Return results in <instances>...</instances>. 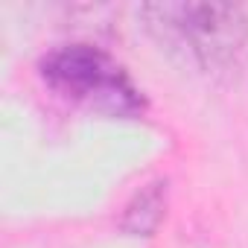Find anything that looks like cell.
I'll use <instances>...</instances> for the list:
<instances>
[{
	"mask_svg": "<svg viewBox=\"0 0 248 248\" xmlns=\"http://www.w3.org/2000/svg\"><path fill=\"white\" fill-rule=\"evenodd\" d=\"M143 27L204 73L239 79L248 76V3H199L164 0L138 9Z\"/></svg>",
	"mask_w": 248,
	"mask_h": 248,
	"instance_id": "cell-1",
	"label": "cell"
},
{
	"mask_svg": "<svg viewBox=\"0 0 248 248\" xmlns=\"http://www.w3.org/2000/svg\"><path fill=\"white\" fill-rule=\"evenodd\" d=\"M38 76L62 99L105 117L138 120L146 114V96L111 53L73 41L47 50L38 59Z\"/></svg>",
	"mask_w": 248,
	"mask_h": 248,
	"instance_id": "cell-2",
	"label": "cell"
},
{
	"mask_svg": "<svg viewBox=\"0 0 248 248\" xmlns=\"http://www.w3.org/2000/svg\"><path fill=\"white\" fill-rule=\"evenodd\" d=\"M164 213H167V181L158 178L135 193V199L123 210L120 228L126 233H135V236H149L161 225Z\"/></svg>",
	"mask_w": 248,
	"mask_h": 248,
	"instance_id": "cell-3",
	"label": "cell"
}]
</instances>
